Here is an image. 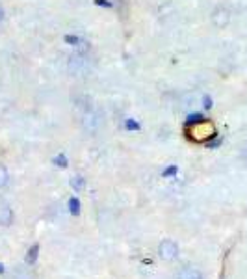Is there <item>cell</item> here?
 <instances>
[{"label":"cell","mask_w":247,"mask_h":279,"mask_svg":"<svg viewBox=\"0 0 247 279\" xmlns=\"http://www.w3.org/2000/svg\"><path fill=\"white\" fill-rule=\"evenodd\" d=\"M37 257H39V244H34V246L28 250V253H26V259H24V261L28 262V264H35Z\"/></svg>","instance_id":"obj_8"},{"label":"cell","mask_w":247,"mask_h":279,"mask_svg":"<svg viewBox=\"0 0 247 279\" xmlns=\"http://www.w3.org/2000/svg\"><path fill=\"white\" fill-rule=\"evenodd\" d=\"M54 162H56V166H61V168L67 166V160H65V156H64V154H59L58 158H54Z\"/></svg>","instance_id":"obj_12"},{"label":"cell","mask_w":247,"mask_h":279,"mask_svg":"<svg viewBox=\"0 0 247 279\" xmlns=\"http://www.w3.org/2000/svg\"><path fill=\"white\" fill-rule=\"evenodd\" d=\"M173 173H176V166H171V168H167L164 172V175L167 177V175H173Z\"/></svg>","instance_id":"obj_14"},{"label":"cell","mask_w":247,"mask_h":279,"mask_svg":"<svg viewBox=\"0 0 247 279\" xmlns=\"http://www.w3.org/2000/svg\"><path fill=\"white\" fill-rule=\"evenodd\" d=\"M0 21H4V8L0 6Z\"/></svg>","instance_id":"obj_16"},{"label":"cell","mask_w":247,"mask_h":279,"mask_svg":"<svg viewBox=\"0 0 247 279\" xmlns=\"http://www.w3.org/2000/svg\"><path fill=\"white\" fill-rule=\"evenodd\" d=\"M0 273H4V266L2 264H0Z\"/></svg>","instance_id":"obj_17"},{"label":"cell","mask_w":247,"mask_h":279,"mask_svg":"<svg viewBox=\"0 0 247 279\" xmlns=\"http://www.w3.org/2000/svg\"><path fill=\"white\" fill-rule=\"evenodd\" d=\"M104 123V118L100 112H95V110H88L84 114V119H82V127L84 131H88L89 134H97L100 131V127Z\"/></svg>","instance_id":"obj_3"},{"label":"cell","mask_w":247,"mask_h":279,"mask_svg":"<svg viewBox=\"0 0 247 279\" xmlns=\"http://www.w3.org/2000/svg\"><path fill=\"white\" fill-rule=\"evenodd\" d=\"M67 71L71 77H84L89 71V58L86 54H73L67 62Z\"/></svg>","instance_id":"obj_2"},{"label":"cell","mask_w":247,"mask_h":279,"mask_svg":"<svg viewBox=\"0 0 247 279\" xmlns=\"http://www.w3.org/2000/svg\"><path fill=\"white\" fill-rule=\"evenodd\" d=\"M84 186H86V179L82 177V175H77V177H73L71 179V188L73 190H82Z\"/></svg>","instance_id":"obj_10"},{"label":"cell","mask_w":247,"mask_h":279,"mask_svg":"<svg viewBox=\"0 0 247 279\" xmlns=\"http://www.w3.org/2000/svg\"><path fill=\"white\" fill-rule=\"evenodd\" d=\"M69 212L73 216H78L80 214V201H78L77 197H71L69 199Z\"/></svg>","instance_id":"obj_11"},{"label":"cell","mask_w":247,"mask_h":279,"mask_svg":"<svg viewBox=\"0 0 247 279\" xmlns=\"http://www.w3.org/2000/svg\"><path fill=\"white\" fill-rule=\"evenodd\" d=\"M0 224H2L4 227L12 226V224H13V212H12V208H10V207H2V208H0Z\"/></svg>","instance_id":"obj_7"},{"label":"cell","mask_w":247,"mask_h":279,"mask_svg":"<svg viewBox=\"0 0 247 279\" xmlns=\"http://www.w3.org/2000/svg\"><path fill=\"white\" fill-rule=\"evenodd\" d=\"M158 257L162 261H173L178 257V244L173 238H165L158 246Z\"/></svg>","instance_id":"obj_5"},{"label":"cell","mask_w":247,"mask_h":279,"mask_svg":"<svg viewBox=\"0 0 247 279\" xmlns=\"http://www.w3.org/2000/svg\"><path fill=\"white\" fill-rule=\"evenodd\" d=\"M210 21L218 30L227 28V26L230 24V10L227 6H216L214 10H212Z\"/></svg>","instance_id":"obj_4"},{"label":"cell","mask_w":247,"mask_h":279,"mask_svg":"<svg viewBox=\"0 0 247 279\" xmlns=\"http://www.w3.org/2000/svg\"><path fill=\"white\" fill-rule=\"evenodd\" d=\"M201 102H203V106H205V108H212V99L208 95L203 97V99H201Z\"/></svg>","instance_id":"obj_13"},{"label":"cell","mask_w":247,"mask_h":279,"mask_svg":"<svg viewBox=\"0 0 247 279\" xmlns=\"http://www.w3.org/2000/svg\"><path fill=\"white\" fill-rule=\"evenodd\" d=\"M176 279H205V277H203V273H201L199 270H195V268H182V270L178 272V275H176Z\"/></svg>","instance_id":"obj_6"},{"label":"cell","mask_w":247,"mask_h":279,"mask_svg":"<svg viewBox=\"0 0 247 279\" xmlns=\"http://www.w3.org/2000/svg\"><path fill=\"white\" fill-rule=\"evenodd\" d=\"M241 158L247 162V143H245V147H243V151H241Z\"/></svg>","instance_id":"obj_15"},{"label":"cell","mask_w":247,"mask_h":279,"mask_svg":"<svg viewBox=\"0 0 247 279\" xmlns=\"http://www.w3.org/2000/svg\"><path fill=\"white\" fill-rule=\"evenodd\" d=\"M188 132L194 142H206L208 138L216 136V127L206 119H197V121H190Z\"/></svg>","instance_id":"obj_1"},{"label":"cell","mask_w":247,"mask_h":279,"mask_svg":"<svg viewBox=\"0 0 247 279\" xmlns=\"http://www.w3.org/2000/svg\"><path fill=\"white\" fill-rule=\"evenodd\" d=\"M8 183H10V172H8V168L4 164H0V190L6 188Z\"/></svg>","instance_id":"obj_9"}]
</instances>
